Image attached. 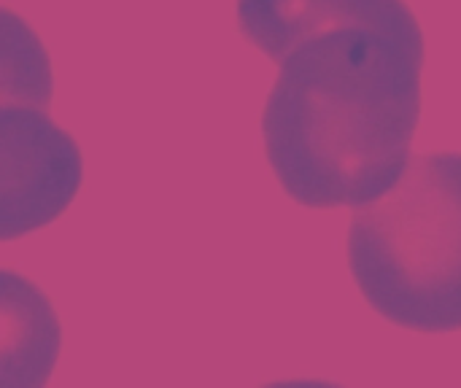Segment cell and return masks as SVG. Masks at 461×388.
I'll list each match as a JSON object with an SVG mask.
<instances>
[{
  "instance_id": "obj_3",
  "label": "cell",
  "mask_w": 461,
  "mask_h": 388,
  "mask_svg": "<svg viewBox=\"0 0 461 388\" xmlns=\"http://www.w3.org/2000/svg\"><path fill=\"white\" fill-rule=\"evenodd\" d=\"M81 181V149L46 108L0 105V240H16L57 221L76 200Z\"/></svg>"
},
{
  "instance_id": "obj_2",
  "label": "cell",
  "mask_w": 461,
  "mask_h": 388,
  "mask_svg": "<svg viewBox=\"0 0 461 388\" xmlns=\"http://www.w3.org/2000/svg\"><path fill=\"white\" fill-rule=\"evenodd\" d=\"M348 267L375 313L413 332H461V154L413 157L354 208Z\"/></svg>"
},
{
  "instance_id": "obj_1",
  "label": "cell",
  "mask_w": 461,
  "mask_h": 388,
  "mask_svg": "<svg viewBox=\"0 0 461 388\" xmlns=\"http://www.w3.org/2000/svg\"><path fill=\"white\" fill-rule=\"evenodd\" d=\"M424 32L343 27L292 49L267 95L262 138L284 192L316 211L386 194L421 119Z\"/></svg>"
},
{
  "instance_id": "obj_4",
  "label": "cell",
  "mask_w": 461,
  "mask_h": 388,
  "mask_svg": "<svg viewBox=\"0 0 461 388\" xmlns=\"http://www.w3.org/2000/svg\"><path fill=\"white\" fill-rule=\"evenodd\" d=\"M235 14L243 38L278 65L300 43L343 27L421 35L405 0H235Z\"/></svg>"
},
{
  "instance_id": "obj_6",
  "label": "cell",
  "mask_w": 461,
  "mask_h": 388,
  "mask_svg": "<svg viewBox=\"0 0 461 388\" xmlns=\"http://www.w3.org/2000/svg\"><path fill=\"white\" fill-rule=\"evenodd\" d=\"M54 95L51 57L24 16L0 5V105L49 108Z\"/></svg>"
},
{
  "instance_id": "obj_5",
  "label": "cell",
  "mask_w": 461,
  "mask_h": 388,
  "mask_svg": "<svg viewBox=\"0 0 461 388\" xmlns=\"http://www.w3.org/2000/svg\"><path fill=\"white\" fill-rule=\"evenodd\" d=\"M62 351V324L51 300L24 275L0 270V386L49 383Z\"/></svg>"
}]
</instances>
